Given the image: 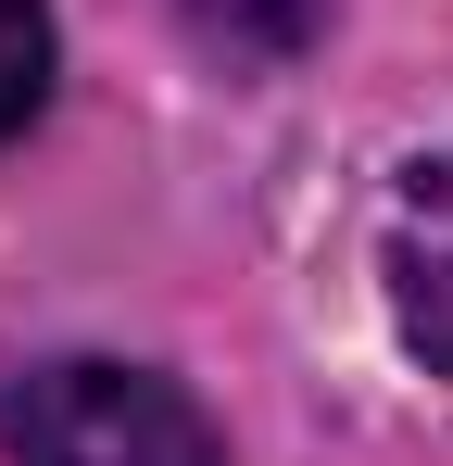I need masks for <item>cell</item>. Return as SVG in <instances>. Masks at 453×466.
<instances>
[{"label":"cell","instance_id":"1","mask_svg":"<svg viewBox=\"0 0 453 466\" xmlns=\"http://www.w3.org/2000/svg\"><path fill=\"white\" fill-rule=\"evenodd\" d=\"M0 441L13 466H226L215 416L151 366H101V353H64V366H25L13 403H0Z\"/></svg>","mask_w":453,"mask_h":466},{"label":"cell","instance_id":"2","mask_svg":"<svg viewBox=\"0 0 453 466\" xmlns=\"http://www.w3.org/2000/svg\"><path fill=\"white\" fill-rule=\"evenodd\" d=\"M378 278H390V328L453 379V164H403L378 215Z\"/></svg>","mask_w":453,"mask_h":466},{"label":"cell","instance_id":"3","mask_svg":"<svg viewBox=\"0 0 453 466\" xmlns=\"http://www.w3.org/2000/svg\"><path fill=\"white\" fill-rule=\"evenodd\" d=\"M315 13L327 0H189V25L215 38L226 64H290L302 38H315Z\"/></svg>","mask_w":453,"mask_h":466},{"label":"cell","instance_id":"4","mask_svg":"<svg viewBox=\"0 0 453 466\" xmlns=\"http://www.w3.org/2000/svg\"><path fill=\"white\" fill-rule=\"evenodd\" d=\"M38 88H51V13L38 0H0V139L38 114Z\"/></svg>","mask_w":453,"mask_h":466}]
</instances>
